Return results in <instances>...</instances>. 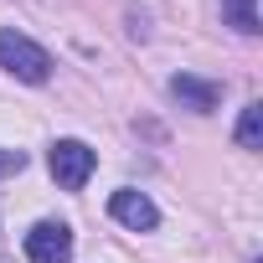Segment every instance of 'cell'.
Listing matches in <instances>:
<instances>
[{"label": "cell", "mask_w": 263, "mask_h": 263, "mask_svg": "<svg viewBox=\"0 0 263 263\" xmlns=\"http://www.w3.org/2000/svg\"><path fill=\"white\" fill-rule=\"evenodd\" d=\"M108 212H114V222H124V227H135V232H150V227L160 222L155 201H150L145 191H129V186L108 196Z\"/></svg>", "instance_id": "277c9868"}, {"label": "cell", "mask_w": 263, "mask_h": 263, "mask_svg": "<svg viewBox=\"0 0 263 263\" xmlns=\"http://www.w3.org/2000/svg\"><path fill=\"white\" fill-rule=\"evenodd\" d=\"M26 258L31 263H67L72 258V227L67 222H36L26 232Z\"/></svg>", "instance_id": "3957f363"}, {"label": "cell", "mask_w": 263, "mask_h": 263, "mask_svg": "<svg viewBox=\"0 0 263 263\" xmlns=\"http://www.w3.org/2000/svg\"><path fill=\"white\" fill-rule=\"evenodd\" d=\"M171 93H176L186 108H196V114H212V108L222 103V88L206 83V78H191V72H176V78H171Z\"/></svg>", "instance_id": "5b68a950"}, {"label": "cell", "mask_w": 263, "mask_h": 263, "mask_svg": "<svg viewBox=\"0 0 263 263\" xmlns=\"http://www.w3.org/2000/svg\"><path fill=\"white\" fill-rule=\"evenodd\" d=\"M0 67L16 72L21 83H47L52 78V57L21 31H0Z\"/></svg>", "instance_id": "6da1fadb"}, {"label": "cell", "mask_w": 263, "mask_h": 263, "mask_svg": "<svg viewBox=\"0 0 263 263\" xmlns=\"http://www.w3.org/2000/svg\"><path fill=\"white\" fill-rule=\"evenodd\" d=\"M237 145L242 150H258L263 145V103H248L242 119H237Z\"/></svg>", "instance_id": "8992f818"}, {"label": "cell", "mask_w": 263, "mask_h": 263, "mask_svg": "<svg viewBox=\"0 0 263 263\" xmlns=\"http://www.w3.org/2000/svg\"><path fill=\"white\" fill-rule=\"evenodd\" d=\"M222 16H227L242 36H253V31H258V0H222Z\"/></svg>", "instance_id": "52a82bcc"}, {"label": "cell", "mask_w": 263, "mask_h": 263, "mask_svg": "<svg viewBox=\"0 0 263 263\" xmlns=\"http://www.w3.org/2000/svg\"><path fill=\"white\" fill-rule=\"evenodd\" d=\"M21 165H26V155H21V150H0V176H16Z\"/></svg>", "instance_id": "ba28073f"}, {"label": "cell", "mask_w": 263, "mask_h": 263, "mask_svg": "<svg viewBox=\"0 0 263 263\" xmlns=\"http://www.w3.org/2000/svg\"><path fill=\"white\" fill-rule=\"evenodd\" d=\"M47 165H52V181H57L62 191H83L88 176H93V165H98V155H93L83 140H57L52 155H47Z\"/></svg>", "instance_id": "7a4b0ae2"}, {"label": "cell", "mask_w": 263, "mask_h": 263, "mask_svg": "<svg viewBox=\"0 0 263 263\" xmlns=\"http://www.w3.org/2000/svg\"><path fill=\"white\" fill-rule=\"evenodd\" d=\"M0 263H11V258H0Z\"/></svg>", "instance_id": "9c48e42d"}]
</instances>
